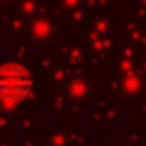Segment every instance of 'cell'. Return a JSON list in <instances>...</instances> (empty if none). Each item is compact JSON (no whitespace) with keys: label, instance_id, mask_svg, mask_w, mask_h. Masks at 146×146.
<instances>
[{"label":"cell","instance_id":"1","mask_svg":"<svg viewBox=\"0 0 146 146\" xmlns=\"http://www.w3.org/2000/svg\"><path fill=\"white\" fill-rule=\"evenodd\" d=\"M34 90V76L22 63H5L0 66V100L17 102L32 95Z\"/></svg>","mask_w":146,"mask_h":146}]
</instances>
